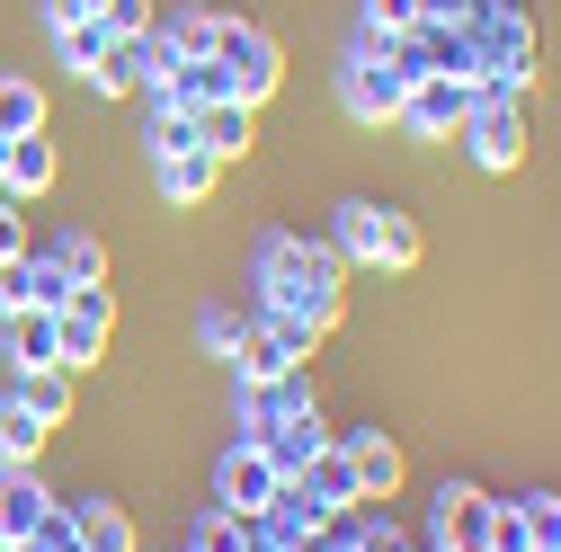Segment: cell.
Here are the masks:
<instances>
[{
  "instance_id": "d4e9b609",
  "label": "cell",
  "mask_w": 561,
  "mask_h": 552,
  "mask_svg": "<svg viewBox=\"0 0 561 552\" xmlns=\"http://www.w3.org/2000/svg\"><path fill=\"white\" fill-rule=\"evenodd\" d=\"M187 552H250V526H241L232 508H215V517L187 526Z\"/></svg>"
},
{
  "instance_id": "6da1fadb",
  "label": "cell",
  "mask_w": 561,
  "mask_h": 552,
  "mask_svg": "<svg viewBox=\"0 0 561 552\" xmlns=\"http://www.w3.org/2000/svg\"><path fill=\"white\" fill-rule=\"evenodd\" d=\"M259 295L276 321H304V330H330L339 321V250H312L304 232H267L259 241Z\"/></svg>"
},
{
  "instance_id": "ac0fdd59",
  "label": "cell",
  "mask_w": 561,
  "mask_h": 552,
  "mask_svg": "<svg viewBox=\"0 0 561 552\" xmlns=\"http://www.w3.org/2000/svg\"><path fill=\"white\" fill-rule=\"evenodd\" d=\"M10 375H36V366H54V312H10Z\"/></svg>"
},
{
  "instance_id": "ffe728a7",
  "label": "cell",
  "mask_w": 561,
  "mask_h": 552,
  "mask_svg": "<svg viewBox=\"0 0 561 552\" xmlns=\"http://www.w3.org/2000/svg\"><path fill=\"white\" fill-rule=\"evenodd\" d=\"M45 258L72 276V286H107V250H99V232H54Z\"/></svg>"
},
{
  "instance_id": "8fae6325",
  "label": "cell",
  "mask_w": 561,
  "mask_h": 552,
  "mask_svg": "<svg viewBox=\"0 0 561 552\" xmlns=\"http://www.w3.org/2000/svg\"><path fill=\"white\" fill-rule=\"evenodd\" d=\"M54 499H45V481H36V463H0V543H27L36 534V517H45Z\"/></svg>"
},
{
  "instance_id": "4316f807",
  "label": "cell",
  "mask_w": 561,
  "mask_h": 552,
  "mask_svg": "<svg viewBox=\"0 0 561 552\" xmlns=\"http://www.w3.org/2000/svg\"><path fill=\"white\" fill-rule=\"evenodd\" d=\"M196 338H205V348H215V357H232L241 338H250V321H241L232 303H205V321H196Z\"/></svg>"
},
{
  "instance_id": "d6986e66",
  "label": "cell",
  "mask_w": 561,
  "mask_h": 552,
  "mask_svg": "<svg viewBox=\"0 0 561 552\" xmlns=\"http://www.w3.org/2000/svg\"><path fill=\"white\" fill-rule=\"evenodd\" d=\"M0 187H10V196H45V187H54V143H45V134H19V143H10Z\"/></svg>"
},
{
  "instance_id": "1f68e13d",
  "label": "cell",
  "mask_w": 561,
  "mask_h": 552,
  "mask_svg": "<svg viewBox=\"0 0 561 552\" xmlns=\"http://www.w3.org/2000/svg\"><path fill=\"white\" fill-rule=\"evenodd\" d=\"M81 19H90L81 0H45V27H54V36H62V27H81Z\"/></svg>"
},
{
  "instance_id": "7c38bea8",
  "label": "cell",
  "mask_w": 561,
  "mask_h": 552,
  "mask_svg": "<svg viewBox=\"0 0 561 552\" xmlns=\"http://www.w3.org/2000/svg\"><path fill=\"white\" fill-rule=\"evenodd\" d=\"M295 491H304L321 517H347V508H366V491H357V472H347V455H339V446H321V455L295 472Z\"/></svg>"
},
{
  "instance_id": "d6a6232c",
  "label": "cell",
  "mask_w": 561,
  "mask_h": 552,
  "mask_svg": "<svg viewBox=\"0 0 561 552\" xmlns=\"http://www.w3.org/2000/svg\"><path fill=\"white\" fill-rule=\"evenodd\" d=\"M0 552H10V543H0Z\"/></svg>"
},
{
  "instance_id": "e0dca14e",
  "label": "cell",
  "mask_w": 561,
  "mask_h": 552,
  "mask_svg": "<svg viewBox=\"0 0 561 552\" xmlns=\"http://www.w3.org/2000/svg\"><path fill=\"white\" fill-rule=\"evenodd\" d=\"M259 446H267V463H276V472L295 481V472H304V463H312V455H321L330 437H321V419H312V410H295V419H276V428H267Z\"/></svg>"
},
{
  "instance_id": "4fadbf2b",
  "label": "cell",
  "mask_w": 561,
  "mask_h": 552,
  "mask_svg": "<svg viewBox=\"0 0 561 552\" xmlns=\"http://www.w3.org/2000/svg\"><path fill=\"white\" fill-rule=\"evenodd\" d=\"M339 455H347V472H357V491H366V499H392V491H401V446H392L383 428L339 437Z\"/></svg>"
},
{
  "instance_id": "f1b7e54d",
  "label": "cell",
  "mask_w": 561,
  "mask_h": 552,
  "mask_svg": "<svg viewBox=\"0 0 561 552\" xmlns=\"http://www.w3.org/2000/svg\"><path fill=\"white\" fill-rule=\"evenodd\" d=\"M19 552H81V534H72V517H62V508H45V517H36V534H27Z\"/></svg>"
},
{
  "instance_id": "277c9868",
  "label": "cell",
  "mask_w": 561,
  "mask_h": 552,
  "mask_svg": "<svg viewBox=\"0 0 561 552\" xmlns=\"http://www.w3.org/2000/svg\"><path fill=\"white\" fill-rule=\"evenodd\" d=\"M410 81H428V72H419L401 45H383V62H375V45H366V54L339 72V99H347V116H357V125H401Z\"/></svg>"
},
{
  "instance_id": "ba28073f",
  "label": "cell",
  "mask_w": 561,
  "mask_h": 552,
  "mask_svg": "<svg viewBox=\"0 0 561 552\" xmlns=\"http://www.w3.org/2000/svg\"><path fill=\"white\" fill-rule=\"evenodd\" d=\"M276 491H286V472L267 463V446H259V437H241V446L215 463V508H232V517H259Z\"/></svg>"
},
{
  "instance_id": "9a60e30c",
  "label": "cell",
  "mask_w": 561,
  "mask_h": 552,
  "mask_svg": "<svg viewBox=\"0 0 561 552\" xmlns=\"http://www.w3.org/2000/svg\"><path fill=\"white\" fill-rule=\"evenodd\" d=\"M10 401L27 410L36 428H62V419H72V375H62V366H36V375H19Z\"/></svg>"
},
{
  "instance_id": "4dcf8cb0",
  "label": "cell",
  "mask_w": 561,
  "mask_h": 552,
  "mask_svg": "<svg viewBox=\"0 0 561 552\" xmlns=\"http://www.w3.org/2000/svg\"><path fill=\"white\" fill-rule=\"evenodd\" d=\"M10 258H27V223H19V205L0 196V267H10Z\"/></svg>"
},
{
  "instance_id": "52a82bcc",
  "label": "cell",
  "mask_w": 561,
  "mask_h": 552,
  "mask_svg": "<svg viewBox=\"0 0 561 552\" xmlns=\"http://www.w3.org/2000/svg\"><path fill=\"white\" fill-rule=\"evenodd\" d=\"M312 338L321 330H304V321H250V338L232 348V366H241V383H286V375H304V357H312Z\"/></svg>"
},
{
  "instance_id": "30bf717a",
  "label": "cell",
  "mask_w": 561,
  "mask_h": 552,
  "mask_svg": "<svg viewBox=\"0 0 561 552\" xmlns=\"http://www.w3.org/2000/svg\"><path fill=\"white\" fill-rule=\"evenodd\" d=\"M463 107H472V90L446 81V72H428V81H410L401 125H410V134H463Z\"/></svg>"
},
{
  "instance_id": "f546056e",
  "label": "cell",
  "mask_w": 561,
  "mask_h": 552,
  "mask_svg": "<svg viewBox=\"0 0 561 552\" xmlns=\"http://www.w3.org/2000/svg\"><path fill=\"white\" fill-rule=\"evenodd\" d=\"M490 552H535V543H526V517H517L508 499H500V517H490Z\"/></svg>"
},
{
  "instance_id": "7402d4cb",
  "label": "cell",
  "mask_w": 561,
  "mask_h": 552,
  "mask_svg": "<svg viewBox=\"0 0 561 552\" xmlns=\"http://www.w3.org/2000/svg\"><path fill=\"white\" fill-rule=\"evenodd\" d=\"M196 143L215 152V161H241V152H250V107H232V99L205 107V116H196Z\"/></svg>"
},
{
  "instance_id": "44dd1931",
  "label": "cell",
  "mask_w": 561,
  "mask_h": 552,
  "mask_svg": "<svg viewBox=\"0 0 561 552\" xmlns=\"http://www.w3.org/2000/svg\"><path fill=\"white\" fill-rule=\"evenodd\" d=\"M0 134H45V90L27 81V72H0Z\"/></svg>"
},
{
  "instance_id": "9c48e42d",
  "label": "cell",
  "mask_w": 561,
  "mask_h": 552,
  "mask_svg": "<svg viewBox=\"0 0 561 552\" xmlns=\"http://www.w3.org/2000/svg\"><path fill=\"white\" fill-rule=\"evenodd\" d=\"M490 517H500V499H490V491H472V481H446L428 534H437V552H490Z\"/></svg>"
},
{
  "instance_id": "603a6c76",
  "label": "cell",
  "mask_w": 561,
  "mask_h": 552,
  "mask_svg": "<svg viewBox=\"0 0 561 552\" xmlns=\"http://www.w3.org/2000/svg\"><path fill=\"white\" fill-rule=\"evenodd\" d=\"M419 27H428V0H366V36H383V45H410Z\"/></svg>"
},
{
  "instance_id": "2e32d148",
  "label": "cell",
  "mask_w": 561,
  "mask_h": 552,
  "mask_svg": "<svg viewBox=\"0 0 561 552\" xmlns=\"http://www.w3.org/2000/svg\"><path fill=\"white\" fill-rule=\"evenodd\" d=\"M62 517H72L81 552H134V517L116 499H81V508H62Z\"/></svg>"
},
{
  "instance_id": "8992f818",
  "label": "cell",
  "mask_w": 561,
  "mask_h": 552,
  "mask_svg": "<svg viewBox=\"0 0 561 552\" xmlns=\"http://www.w3.org/2000/svg\"><path fill=\"white\" fill-rule=\"evenodd\" d=\"M107 330H116V295L107 286H72L54 303V366L72 375V366H99L107 357Z\"/></svg>"
},
{
  "instance_id": "7a4b0ae2",
  "label": "cell",
  "mask_w": 561,
  "mask_h": 552,
  "mask_svg": "<svg viewBox=\"0 0 561 552\" xmlns=\"http://www.w3.org/2000/svg\"><path fill=\"white\" fill-rule=\"evenodd\" d=\"M339 258H357V267H419V223L401 215V205H375V196H347L339 205Z\"/></svg>"
},
{
  "instance_id": "5b68a950",
  "label": "cell",
  "mask_w": 561,
  "mask_h": 552,
  "mask_svg": "<svg viewBox=\"0 0 561 552\" xmlns=\"http://www.w3.org/2000/svg\"><path fill=\"white\" fill-rule=\"evenodd\" d=\"M463 143H472L481 170H517V161H526V99H517V90H472Z\"/></svg>"
},
{
  "instance_id": "cb8c5ba5",
  "label": "cell",
  "mask_w": 561,
  "mask_h": 552,
  "mask_svg": "<svg viewBox=\"0 0 561 552\" xmlns=\"http://www.w3.org/2000/svg\"><path fill=\"white\" fill-rule=\"evenodd\" d=\"M107 45H116V36H107L99 19H81V27H62V36H54V54H62V62H72V72H81V81L99 72V62H107Z\"/></svg>"
},
{
  "instance_id": "3957f363",
  "label": "cell",
  "mask_w": 561,
  "mask_h": 552,
  "mask_svg": "<svg viewBox=\"0 0 561 552\" xmlns=\"http://www.w3.org/2000/svg\"><path fill=\"white\" fill-rule=\"evenodd\" d=\"M215 72H224V99H232V107H259L276 81H286V54H276L267 27L224 19V27H215Z\"/></svg>"
},
{
  "instance_id": "83f0119b",
  "label": "cell",
  "mask_w": 561,
  "mask_h": 552,
  "mask_svg": "<svg viewBox=\"0 0 561 552\" xmlns=\"http://www.w3.org/2000/svg\"><path fill=\"white\" fill-rule=\"evenodd\" d=\"M517 517H526V543L535 552H561V499H526Z\"/></svg>"
},
{
  "instance_id": "5bb4252c",
  "label": "cell",
  "mask_w": 561,
  "mask_h": 552,
  "mask_svg": "<svg viewBox=\"0 0 561 552\" xmlns=\"http://www.w3.org/2000/svg\"><path fill=\"white\" fill-rule=\"evenodd\" d=\"M215 152H205V143H187V152H161V196L170 205H205V196H215Z\"/></svg>"
},
{
  "instance_id": "484cf974",
  "label": "cell",
  "mask_w": 561,
  "mask_h": 552,
  "mask_svg": "<svg viewBox=\"0 0 561 552\" xmlns=\"http://www.w3.org/2000/svg\"><path fill=\"white\" fill-rule=\"evenodd\" d=\"M36 446H45V428L27 419L19 401H0V463H36Z\"/></svg>"
}]
</instances>
